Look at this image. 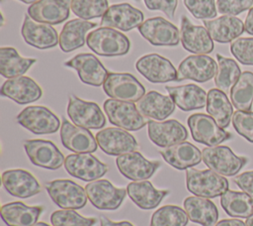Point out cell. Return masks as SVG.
<instances>
[{
	"label": "cell",
	"mask_w": 253,
	"mask_h": 226,
	"mask_svg": "<svg viewBox=\"0 0 253 226\" xmlns=\"http://www.w3.org/2000/svg\"><path fill=\"white\" fill-rule=\"evenodd\" d=\"M51 200L61 209H81L87 203L85 188L70 179H54L45 183Z\"/></svg>",
	"instance_id": "obj_5"
},
{
	"label": "cell",
	"mask_w": 253,
	"mask_h": 226,
	"mask_svg": "<svg viewBox=\"0 0 253 226\" xmlns=\"http://www.w3.org/2000/svg\"><path fill=\"white\" fill-rule=\"evenodd\" d=\"M233 180L241 190L253 197V170L244 171L236 175Z\"/></svg>",
	"instance_id": "obj_48"
},
{
	"label": "cell",
	"mask_w": 253,
	"mask_h": 226,
	"mask_svg": "<svg viewBox=\"0 0 253 226\" xmlns=\"http://www.w3.org/2000/svg\"><path fill=\"white\" fill-rule=\"evenodd\" d=\"M84 188L91 204L100 210L118 209L127 193L126 188L116 187L108 179L90 181Z\"/></svg>",
	"instance_id": "obj_9"
},
{
	"label": "cell",
	"mask_w": 253,
	"mask_h": 226,
	"mask_svg": "<svg viewBox=\"0 0 253 226\" xmlns=\"http://www.w3.org/2000/svg\"><path fill=\"white\" fill-rule=\"evenodd\" d=\"M1 95L18 104H28L39 100L42 89L33 78L21 75L8 78L1 86Z\"/></svg>",
	"instance_id": "obj_25"
},
{
	"label": "cell",
	"mask_w": 253,
	"mask_h": 226,
	"mask_svg": "<svg viewBox=\"0 0 253 226\" xmlns=\"http://www.w3.org/2000/svg\"><path fill=\"white\" fill-rule=\"evenodd\" d=\"M100 149L110 156H121L134 152L138 148L136 139L126 130L119 127H109L96 134Z\"/></svg>",
	"instance_id": "obj_15"
},
{
	"label": "cell",
	"mask_w": 253,
	"mask_h": 226,
	"mask_svg": "<svg viewBox=\"0 0 253 226\" xmlns=\"http://www.w3.org/2000/svg\"><path fill=\"white\" fill-rule=\"evenodd\" d=\"M184 4L196 19L211 20L217 14L214 0H184Z\"/></svg>",
	"instance_id": "obj_43"
},
{
	"label": "cell",
	"mask_w": 253,
	"mask_h": 226,
	"mask_svg": "<svg viewBox=\"0 0 253 226\" xmlns=\"http://www.w3.org/2000/svg\"><path fill=\"white\" fill-rule=\"evenodd\" d=\"M184 209L189 220L202 226H214L218 219L215 204L206 197L189 196L184 200Z\"/></svg>",
	"instance_id": "obj_34"
},
{
	"label": "cell",
	"mask_w": 253,
	"mask_h": 226,
	"mask_svg": "<svg viewBox=\"0 0 253 226\" xmlns=\"http://www.w3.org/2000/svg\"><path fill=\"white\" fill-rule=\"evenodd\" d=\"M217 63L207 55H193L184 58L177 69V81L191 79L196 82H207L213 78Z\"/></svg>",
	"instance_id": "obj_16"
},
{
	"label": "cell",
	"mask_w": 253,
	"mask_h": 226,
	"mask_svg": "<svg viewBox=\"0 0 253 226\" xmlns=\"http://www.w3.org/2000/svg\"><path fill=\"white\" fill-rule=\"evenodd\" d=\"M143 22V13L128 3L111 5L101 18L102 27L116 28L125 32L138 28Z\"/></svg>",
	"instance_id": "obj_20"
},
{
	"label": "cell",
	"mask_w": 253,
	"mask_h": 226,
	"mask_svg": "<svg viewBox=\"0 0 253 226\" xmlns=\"http://www.w3.org/2000/svg\"><path fill=\"white\" fill-rule=\"evenodd\" d=\"M216 58L217 71L214 76V84L219 90L228 93L242 72L234 59L222 56L220 54H216Z\"/></svg>",
	"instance_id": "obj_39"
},
{
	"label": "cell",
	"mask_w": 253,
	"mask_h": 226,
	"mask_svg": "<svg viewBox=\"0 0 253 226\" xmlns=\"http://www.w3.org/2000/svg\"><path fill=\"white\" fill-rule=\"evenodd\" d=\"M220 204L231 217L248 218L253 215V197L244 191L228 189L220 196Z\"/></svg>",
	"instance_id": "obj_37"
},
{
	"label": "cell",
	"mask_w": 253,
	"mask_h": 226,
	"mask_svg": "<svg viewBox=\"0 0 253 226\" xmlns=\"http://www.w3.org/2000/svg\"><path fill=\"white\" fill-rule=\"evenodd\" d=\"M128 197L133 203L143 210L156 208L160 202L169 194V190L156 189L148 180L129 182L126 186Z\"/></svg>",
	"instance_id": "obj_30"
},
{
	"label": "cell",
	"mask_w": 253,
	"mask_h": 226,
	"mask_svg": "<svg viewBox=\"0 0 253 226\" xmlns=\"http://www.w3.org/2000/svg\"><path fill=\"white\" fill-rule=\"evenodd\" d=\"M245 224H246V226H253V215L248 217V218H246Z\"/></svg>",
	"instance_id": "obj_52"
},
{
	"label": "cell",
	"mask_w": 253,
	"mask_h": 226,
	"mask_svg": "<svg viewBox=\"0 0 253 226\" xmlns=\"http://www.w3.org/2000/svg\"><path fill=\"white\" fill-rule=\"evenodd\" d=\"M211 39L220 44L233 42L245 31L244 23L235 16L223 15L215 19L203 21Z\"/></svg>",
	"instance_id": "obj_28"
},
{
	"label": "cell",
	"mask_w": 253,
	"mask_h": 226,
	"mask_svg": "<svg viewBox=\"0 0 253 226\" xmlns=\"http://www.w3.org/2000/svg\"><path fill=\"white\" fill-rule=\"evenodd\" d=\"M149 10L162 11L168 18L174 17L178 0H143Z\"/></svg>",
	"instance_id": "obj_47"
},
{
	"label": "cell",
	"mask_w": 253,
	"mask_h": 226,
	"mask_svg": "<svg viewBox=\"0 0 253 226\" xmlns=\"http://www.w3.org/2000/svg\"><path fill=\"white\" fill-rule=\"evenodd\" d=\"M136 70L152 83H165L177 81V70L172 62L158 55L147 54L135 62Z\"/></svg>",
	"instance_id": "obj_14"
},
{
	"label": "cell",
	"mask_w": 253,
	"mask_h": 226,
	"mask_svg": "<svg viewBox=\"0 0 253 226\" xmlns=\"http://www.w3.org/2000/svg\"><path fill=\"white\" fill-rule=\"evenodd\" d=\"M147 133L150 141L161 148L179 144L188 138V131L185 126L175 119L166 121L149 120Z\"/></svg>",
	"instance_id": "obj_19"
},
{
	"label": "cell",
	"mask_w": 253,
	"mask_h": 226,
	"mask_svg": "<svg viewBox=\"0 0 253 226\" xmlns=\"http://www.w3.org/2000/svg\"><path fill=\"white\" fill-rule=\"evenodd\" d=\"M135 1H139V0H135Z\"/></svg>",
	"instance_id": "obj_55"
},
{
	"label": "cell",
	"mask_w": 253,
	"mask_h": 226,
	"mask_svg": "<svg viewBox=\"0 0 253 226\" xmlns=\"http://www.w3.org/2000/svg\"><path fill=\"white\" fill-rule=\"evenodd\" d=\"M253 7V0H216V9L220 14L235 16Z\"/></svg>",
	"instance_id": "obj_46"
},
{
	"label": "cell",
	"mask_w": 253,
	"mask_h": 226,
	"mask_svg": "<svg viewBox=\"0 0 253 226\" xmlns=\"http://www.w3.org/2000/svg\"><path fill=\"white\" fill-rule=\"evenodd\" d=\"M88 48L102 56H120L128 53V38L113 28L101 27L91 31L86 38Z\"/></svg>",
	"instance_id": "obj_1"
},
{
	"label": "cell",
	"mask_w": 253,
	"mask_h": 226,
	"mask_svg": "<svg viewBox=\"0 0 253 226\" xmlns=\"http://www.w3.org/2000/svg\"><path fill=\"white\" fill-rule=\"evenodd\" d=\"M205 165L211 170L223 176L237 174L248 160L235 155L227 146L208 147L202 151Z\"/></svg>",
	"instance_id": "obj_4"
},
{
	"label": "cell",
	"mask_w": 253,
	"mask_h": 226,
	"mask_svg": "<svg viewBox=\"0 0 253 226\" xmlns=\"http://www.w3.org/2000/svg\"><path fill=\"white\" fill-rule=\"evenodd\" d=\"M50 222L52 226H94L97 219L84 217L75 209H61L51 213Z\"/></svg>",
	"instance_id": "obj_42"
},
{
	"label": "cell",
	"mask_w": 253,
	"mask_h": 226,
	"mask_svg": "<svg viewBox=\"0 0 253 226\" xmlns=\"http://www.w3.org/2000/svg\"><path fill=\"white\" fill-rule=\"evenodd\" d=\"M137 29L139 34L153 46L175 47L181 40L178 28L162 17L149 18Z\"/></svg>",
	"instance_id": "obj_12"
},
{
	"label": "cell",
	"mask_w": 253,
	"mask_h": 226,
	"mask_svg": "<svg viewBox=\"0 0 253 226\" xmlns=\"http://www.w3.org/2000/svg\"><path fill=\"white\" fill-rule=\"evenodd\" d=\"M16 121L36 135L55 133L60 126L59 118L47 107L32 105L23 109Z\"/></svg>",
	"instance_id": "obj_8"
},
{
	"label": "cell",
	"mask_w": 253,
	"mask_h": 226,
	"mask_svg": "<svg viewBox=\"0 0 253 226\" xmlns=\"http://www.w3.org/2000/svg\"><path fill=\"white\" fill-rule=\"evenodd\" d=\"M116 165L125 177L133 181L145 180L151 177L160 167L159 162L148 161L137 151L118 156Z\"/></svg>",
	"instance_id": "obj_18"
},
{
	"label": "cell",
	"mask_w": 253,
	"mask_h": 226,
	"mask_svg": "<svg viewBox=\"0 0 253 226\" xmlns=\"http://www.w3.org/2000/svg\"><path fill=\"white\" fill-rule=\"evenodd\" d=\"M192 138L208 147L218 146L222 142L229 140L232 135L219 127L214 119L204 113H195L187 120Z\"/></svg>",
	"instance_id": "obj_6"
},
{
	"label": "cell",
	"mask_w": 253,
	"mask_h": 226,
	"mask_svg": "<svg viewBox=\"0 0 253 226\" xmlns=\"http://www.w3.org/2000/svg\"><path fill=\"white\" fill-rule=\"evenodd\" d=\"M232 125L235 131L246 139L248 142L253 143V112L237 110L232 115Z\"/></svg>",
	"instance_id": "obj_45"
},
{
	"label": "cell",
	"mask_w": 253,
	"mask_h": 226,
	"mask_svg": "<svg viewBox=\"0 0 253 226\" xmlns=\"http://www.w3.org/2000/svg\"><path fill=\"white\" fill-rule=\"evenodd\" d=\"M65 170L73 177L83 181H94L105 175L109 167L91 153L70 154L64 161Z\"/></svg>",
	"instance_id": "obj_11"
},
{
	"label": "cell",
	"mask_w": 253,
	"mask_h": 226,
	"mask_svg": "<svg viewBox=\"0 0 253 226\" xmlns=\"http://www.w3.org/2000/svg\"><path fill=\"white\" fill-rule=\"evenodd\" d=\"M71 0H39L28 8L29 16L40 23L58 25L67 20Z\"/></svg>",
	"instance_id": "obj_26"
},
{
	"label": "cell",
	"mask_w": 253,
	"mask_h": 226,
	"mask_svg": "<svg viewBox=\"0 0 253 226\" xmlns=\"http://www.w3.org/2000/svg\"><path fill=\"white\" fill-rule=\"evenodd\" d=\"M24 149L32 164L46 170H58L64 165L65 158L59 149L47 140L32 139L24 141Z\"/></svg>",
	"instance_id": "obj_13"
},
{
	"label": "cell",
	"mask_w": 253,
	"mask_h": 226,
	"mask_svg": "<svg viewBox=\"0 0 253 226\" xmlns=\"http://www.w3.org/2000/svg\"><path fill=\"white\" fill-rule=\"evenodd\" d=\"M21 34L25 42L36 49H51L59 44L58 34L52 26L37 22L29 14L25 15Z\"/></svg>",
	"instance_id": "obj_23"
},
{
	"label": "cell",
	"mask_w": 253,
	"mask_h": 226,
	"mask_svg": "<svg viewBox=\"0 0 253 226\" xmlns=\"http://www.w3.org/2000/svg\"><path fill=\"white\" fill-rule=\"evenodd\" d=\"M207 112L211 116L219 127L225 129L232 120L233 107L226 96V93L218 88H211L208 92Z\"/></svg>",
	"instance_id": "obj_35"
},
{
	"label": "cell",
	"mask_w": 253,
	"mask_h": 226,
	"mask_svg": "<svg viewBox=\"0 0 253 226\" xmlns=\"http://www.w3.org/2000/svg\"><path fill=\"white\" fill-rule=\"evenodd\" d=\"M188 222L185 209L178 205H164L152 214L149 226H186Z\"/></svg>",
	"instance_id": "obj_40"
},
{
	"label": "cell",
	"mask_w": 253,
	"mask_h": 226,
	"mask_svg": "<svg viewBox=\"0 0 253 226\" xmlns=\"http://www.w3.org/2000/svg\"><path fill=\"white\" fill-rule=\"evenodd\" d=\"M100 226H134L129 221H120V222H114L110 220L109 218L102 216L100 218Z\"/></svg>",
	"instance_id": "obj_49"
},
{
	"label": "cell",
	"mask_w": 253,
	"mask_h": 226,
	"mask_svg": "<svg viewBox=\"0 0 253 226\" xmlns=\"http://www.w3.org/2000/svg\"><path fill=\"white\" fill-rule=\"evenodd\" d=\"M214 226H246V224L240 219H222L216 222Z\"/></svg>",
	"instance_id": "obj_51"
},
{
	"label": "cell",
	"mask_w": 253,
	"mask_h": 226,
	"mask_svg": "<svg viewBox=\"0 0 253 226\" xmlns=\"http://www.w3.org/2000/svg\"><path fill=\"white\" fill-rule=\"evenodd\" d=\"M230 52L242 64L253 65V38H238L231 42Z\"/></svg>",
	"instance_id": "obj_44"
},
{
	"label": "cell",
	"mask_w": 253,
	"mask_h": 226,
	"mask_svg": "<svg viewBox=\"0 0 253 226\" xmlns=\"http://www.w3.org/2000/svg\"><path fill=\"white\" fill-rule=\"evenodd\" d=\"M19 1H21V2H23L25 4H34V3L38 2L39 0H19Z\"/></svg>",
	"instance_id": "obj_53"
},
{
	"label": "cell",
	"mask_w": 253,
	"mask_h": 226,
	"mask_svg": "<svg viewBox=\"0 0 253 226\" xmlns=\"http://www.w3.org/2000/svg\"><path fill=\"white\" fill-rule=\"evenodd\" d=\"M169 96L183 111L202 109L207 105L208 93L200 86L190 83L180 86H166Z\"/></svg>",
	"instance_id": "obj_31"
},
{
	"label": "cell",
	"mask_w": 253,
	"mask_h": 226,
	"mask_svg": "<svg viewBox=\"0 0 253 226\" xmlns=\"http://www.w3.org/2000/svg\"><path fill=\"white\" fill-rule=\"evenodd\" d=\"M159 153L168 165L179 170L193 168L203 160L201 151L195 145L185 141L163 148Z\"/></svg>",
	"instance_id": "obj_27"
},
{
	"label": "cell",
	"mask_w": 253,
	"mask_h": 226,
	"mask_svg": "<svg viewBox=\"0 0 253 226\" xmlns=\"http://www.w3.org/2000/svg\"><path fill=\"white\" fill-rule=\"evenodd\" d=\"M109 8L108 0H71L70 9L83 20L103 17Z\"/></svg>",
	"instance_id": "obj_41"
},
{
	"label": "cell",
	"mask_w": 253,
	"mask_h": 226,
	"mask_svg": "<svg viewBox=\"0 0 253 226\" xmlns=\"http://www.w3.org/2000/svg\"><path fill=\"white\" fill-rule=\"evenodd\" d=\"M34 226H50V225H48V224L45 223V222H37Z\"/></svg>",
	"instance_id": "obj_54"
},
{
	"label": "cell",
	"mask_w": 253,
	"mask_h": 226,
	"mask_svg": "<svg viewBox=\"0 0 253 226\" xmlns=\"http://www.w3.org/2000/svg\"><path fill=\"white\" fill-rule=\"evenodd\" d=\"M67 114L72 123L86 129H102L106 125V117L97 103L85 101L74 94L69 95Z\"/></svg>",
	"instance_id": "obj_10"
},
{
	"label": "cell",
	"mask_w": 253,
	"mask_h": 226,
	"mask_svg": "<svg viewBox=\"0 0 253 226\" xmlns=\"http://www.w3.org/2000/svg\"><path fill=\"white\" fill-rule=\"evenodd\" d=\"M230 100L237 110L250 111L253 102V73L243 71L230 90Z\"/></svg>",
	"instance_id": "obj_38"
},
{
	"label": "cell",
	"mask_w": 253,
	"mask_h": 226,
	"mask_svg": "<svg viewBox=\"0 0 253 226\" xmlns=\"http://www.w3.org/2000/svg\"><path fill=\"white\" fill-rule=\"evenodd\" d=\"M105 93L113 99L137 102L144 94V86L130 73L109 72L103 84Z\"/></svg>",
	"instance_id": "obj_7"
},
{
	"label": "cell",
	"mask_w": 253,
	"mask_h": 226,
	"mask_svg": "<svg viewBox=\"0 0 253 226\" xmlns=\"http://www.w3.org/2000/svg\"><path fill=\"white\" fill-rule=\"evenodd\" d=\"M60 139L62 145L74 153H94L98 149L97 140L88 129L73 125L64 118L60 127Z\"/></svg>",
	"instance_id": "obj_24"
},
{
	"label": "cell",
	"mask_w": 253,
	"mask_h": 226,
	"mask_svg": "<svg viewBox=\"0 0 253 226\" xmlns=\"http://www.w3.org/2000/svg\"><path fill=\"white\" fill-rule=\"evenodd\" d=\"M42 211V206H28L21 201H13L2 205L1 217L8 226H34Z\"/></svg>",
	"instance_id": "obj_32"
},
{
	"label": "cell",
	"mask_w": 253,
	"mask_h": 226,
	"mask_svg": "<svg viewBox=\"0 0 253 226\" xmlns=\"http://www.w3.org/2000/svg\"><path fill=\"white\" fill-rule=\"evenodd\" d=\"M180 38L183 48L197 55H207L213 51V40L206 27L194 25L186 16L181 18Z\"/></svg>",
	"instance_id": "obj_21"
},
{
	"label": "cell",
	"mask_w": 253,
	"mask_h": 226,
	"mask_svg": "<svg viewBox=\"0 0 253 226\" xmlns=\"http://www.w3.org/2000/svg\"><path fill=\"white\" fill-rule=\"evenodd\" d=\"M2 183L9 194L20 198L32 197L42 189L36 176L23 169L5 170L2 173Z\"/></svg>",
	"instance_id": "obj_22"
},
{
	"label": "cell",
	"mask_w": 253,
	"mask_h": 226,
	"mask_svg": "<svg viewBox=\"0 0 253 226\" xmlns=\"http://www.w3.org/2000/svg\"><path fill=\"white\" fill-rule=\"evenodd\" d=\"M97 26V23L83 19H72L66 22L59 34L60 50L64 53H70L83 47L87 32Z\"/></svg>",
	"instance_id": "obj_33"
},
{
	"label": "cell",
	"mask_w": 253,
	"mask_h": 226,
	"mask_svg": "<svg viewBox=\"0 0 253 226\" xmlns=\"http://www.w3.org/2000/svg\"><path fill=\"white\" fill-rule=\"evenodd\" d=\"M176 104L168 95H163L155 90L145 93L137 102L136 107L145 117L162 121L175 111Z\"/></svg>",
	"instance_id": "obj_29"
},
{
	"label": "cell",
	"mask_w": 253,
	"mask_h": 226,
	"mask_svg": "<svg viewBox=\"0 0 253 226\" xmlns=\"http://www.w3.org/2000/svg\"><path fill=\"white\" fill-rule=\"evenodd\" d=\"M65 66L77 71L80 80L88 85L101 86L104 84L108 70L103 63L92 54H78L64 62Z\"/></svg>",
	"instance_id": "obj_17"
},
{
	"label": "cell",
	"mask_w": 253,
	"mask_h": 226,
	"mask_svg": "<svg viewBox=\"0 0 253 226\" xmlns=\"http://www.w3.org/2000/svg\"><path fill=\"white\" fill-rule=\"evenodd\" d=\"M104 111L111 124L126 131H137L147 125L148 121L133 102L113 98L104 102Z\"/></svg>",
	"instance_id": "obj_3"
},
{
	"label": "cell",
	"mask_w": 253,
	"mask_h": 226,
	"mask_svg": "<svg viewBox=\"0 0 253 226\" xmlns=\"http://www.w3.org/2000/svg\"><path fill=\"white\" fill-rule=\"evenodd\" d=\"M187 189L196 196L214 198L228 190V180L211 170H197L190 168L186 170Z\"/></svg>",
	"instance_id": "obj_2"
},
{
	"label": "cell",
	"mask_w": 253,
	"mask_h": 226,
	"mask_svg": "<svg viewBox=\"0 0 253 226\" xmlns=\"http://www.w3.org/2000/svg\"><path fill=\"white\" fill-rule=\"evenodd\" d=\"M36 61V58L21 56L12 47L0 49V73L5 78L23 75Z\"/></svg>",
	"instance_id": "obj_36"
},
{
	"label": "cell",
	"mask_w": 253,
	"mask_h": 226,
	"mask_svg": "<svg viewBox=\"0 0 253 226\" xmlns=\"http://www.w3.org/2000/svg\"><path fill=\"white\" fill-rule=\"evenodd\" d=\"M244 28H245V31L247 34L253 36V7L249 10V12L245 18Z\"/></svg>",
	"instance_id": "obj_50"
}]
</instances>
